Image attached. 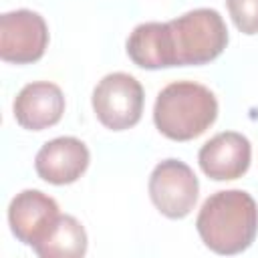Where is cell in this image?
Returning a JSON list of instances; mask_svg holds the SVG:
<instances>
[{
	"mask_svg": "<svg viewBox=\"0 0 258 258\" xmlns=\"http://www.w3.org/2000/svg\"><path fill=\"white\" fill-rule=\"evenodd\" d=\"M48 44V26L34 10H12L0 16V56L6 62L30 64L42 58Z\"/></svg>",
	"mask_w": 258,
	"mask_h": 258,
	"instance_id": "6",
	"label": "cell"
},
{
	"mask_svg": "<svg viewBox=\"0 0 258 258\" xmlns=\"http://www.w3.org/2000/svg\"><path fill=\"white\" fill-rule=\"evenodd\" d=\"M226 6L240 32H258V0H226Z\"/></svg>",
	"mask_w": 258,
	"mask_h": 258,
	"instance_id": "13",
	"label": "cell"
},
{
	"mask_svg": "<svg viewBox=\"0 0 258 258\" xmlns=\"http://www.w3.org/2000/svg\"><path fill=\"white\" fill-rule=\"evenodd\" d=\"M143 87L129 73H109L93 89V111L111 131H123L139 123L143 113Z\"/></svg>",
	"mask_w": 258,
	"mask_h": 258,
	"instance_id": "4",
	"label": "cell"
},
{
	"mask_svg": "<svg viewBox=\"0 0 258 258\" xmlns=\"http://www.w3.org/2000/svg\"><path fill=\"white\" fill-rule=\"evenodd\" d=\"M12 109L20 127L28 131H42L60 121L64 113V95L54 83L34 81L20 89Z\"/></svg>",
	"mask_w": 258,
	"mask_h": 258,
	"instance_id": "10",
	"label": "cell"
},
{
	"mask_svg": "<svg viewBox=\"0 0 258 258\" xmlns=\"http://www.w3.org/2000/svg\"><path fill=\"white\" fill-rule=\"evenodd\" d=\"M218 117L216 95L194 81H175L163 87L153 105V123L173 141L200 137Z\"/></svg>",
	"mask_w": 258,
	"mask_h": 258,
	"instance_id": "2",
	"label": "cell"
},
{
	"mask_svg": "<svg viewBox=\"0 0 258 258\" xmlns=\"http://www.w3.org/2000/svg\"><path fill=\"white\" fill-rule=\"evenodd\" d=\"M202 242L216 254H240L258 234V206L244 189L212 194L196 220Z\"/></svg>",
	"mask_w": 258,
	"mask_h": 258,
	"instance_id": "1",
	"label": "cell"
},
{
	"mask_svg": "<svg viewBox=\"0 0 258 258\" xmlns=\"http://www.w3.org/2000/svg\"><path fill=\"white\" fill-rule=\"evenodd\" d=\"M252 159V145L246 135L236 131H222L206 141L198 153L202 171L216 179H238L242 177Z\"/></svg>",
	"mask_w": 258,
	"mask_h": 258,
	"instance_id": "8",
	"label": "cell"
},
{
	"mask_svg": "<svg viewBox=\"0 0 258 258\" xmlns=\"http://www.w3.org/2000/svg\"><path fill=\"white\" fill-rule=\"evenodd\" d=\"M58 204L40 189H24L16 194L8 206V224L18 242L34 248L56 224Z\"/></svg>",
	"mask_w": 258,
	"mask_h": 258,
	"instance_id": "7",
	"label": "cell"
},
{
	"mask_svg": "<svg viewBox=\"0 0 258 258\" xmlns=\"http://www.w3.org/2000/svg\"><path fill=\"white\" fill-rule=\"evenodd\" d=\"M177 67L206 64L218 58L228 44V28L214 8H196L169 20Z\"/></svg>",
	"mask_w": 258,
	"mask_h": 258,
	"instance_id": "3",
	"label": "cell"
},
{
	"mask_svg": "<svg viewBox=\"0 0 258 258\" xmlns=\"http://www.w3.org/2000/svg\"><path fill=\"white\" fill-rule=\"evenodd\" d=\"M40 258H81L87 252V232L73 216H58L46 238L32 248Z\"/></svg>",
	"mask_w": 258,
	"mask_h": 258,
	"instance_id": "12",
	"label": "cell"
},
{
	"mask_svg": "<svg viewBox=\"0 0 258 258\" xmlns=\"http://www.w3.org/2000/svg\"><path fill=\"white\" fill-rule=\"evenodd\" d=\"M127 54L141 69L177 67L169 22H143L127 38Z\"/></svg>",
	"mask_w": 258,
	"mask_h": 258,
	"instance_id": "11",
	"label": "cell"
},
{
	"mask_svg": "<svg viewBox=\"0 0 258 258\" xmlns=\"http://www.w3.org/2000/svg\"><path fill=\"white\" fill-rule=\"evenodd\" d=\"M89 149L77 137H56L46 141L36 157L34 169L40 179L52 185H67L77 181L89 167Z\"/></svg>",
	"mask_w": 258,
	"mask_h": 258,
	"instance_id": "9",
	"label": "cell"
},
{
	"mask_svg": "<svg viewBox=\"0 0 258 258\" xmlns=\"http://www.w3.org/2000/svg\"><path fill=\"white\" fill-rule=\"evenodd\" d=\"M149 198L153 206L171 220L185 218L200 194L196 173L181 159H163L149 175Z\"/></svg>",
	"mask_w": 258,
	"mask_h": 258,
	"instance_id": "5",
	"label": "cell"
}]
</instances>
